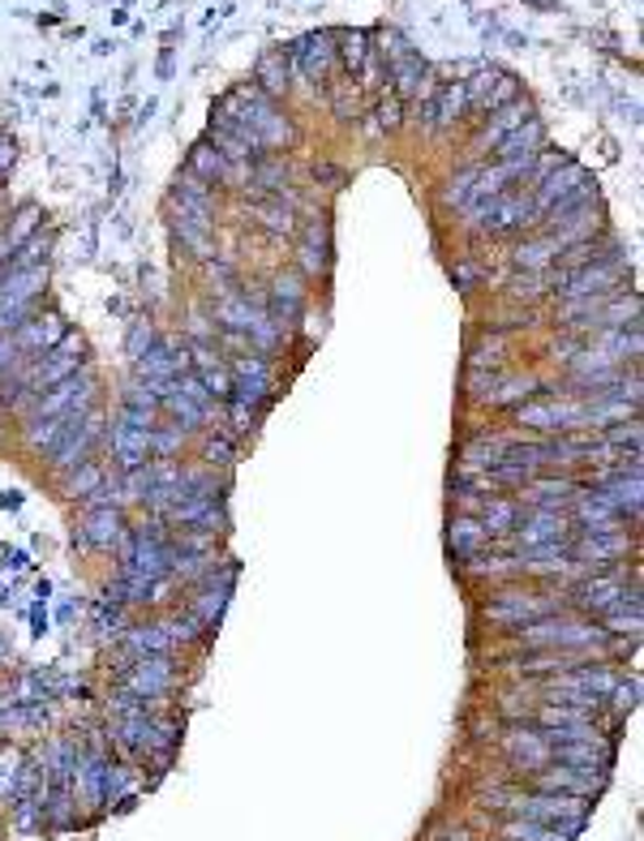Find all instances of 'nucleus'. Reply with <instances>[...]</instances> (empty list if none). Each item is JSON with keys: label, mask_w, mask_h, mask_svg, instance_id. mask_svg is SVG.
Wrapping results in <instances>:
<instances>
[{"label": "nucleus", "mask_w": 644, "mask_h": 841, "mask_svg": "<svg viewBox=\"0 0 644 841\" xmlns=\"http://www.w3.org/2000/svg\"><path fill=\"white\" fill-rule=\"evenodd\" d=\"M550 760L555 765H568V769H597V765H606V752H602V743H597V734L593 739H575V743H550Z\"/></svg>", "instance_id": "obj_18"}, {"label": "nucleus", "mask_w": 644, "mask_h": 841, "mask_svg": "<svg viewBox=\"0 0 644 841\" xmlns=\"http://www.w3.org/2000/svg\"><path fill=\"white\" fill-rule=\"evenodd\" d=\"M606 442H632V447L641 451V425H636V421H628V425H615V429L606 434Z\"/></svg>", "instance_id": "obj_49"}, {"label": "nucleus", "mask_w": 644, "mask_h": 841, "mask_svg": "<svg viewBox=\"0 0 644 841\" xmlns=\"http://www.w3.org/2000/svg\"><path fill=\"white\" fill-rule=\"evenodd\" d=\"M236 374L241 378H254V382H271V365L263 356H241L236 361Z\"/></svg>", "instance_id": "obj_46"}, {"label": "nucleus", "mask_w": 644, "mask_h": 841, "mask_svg": "<svg viewBox=\"0 0 644 841\" xmlns=\"http://www.w3.org/2000/svg\"><path fill=\"white\" fill-rule=\"evenodd\" d=\"M515 417L524 429H575L584 425V409L580 404H520Z\"/></svg>", "instance_id": "obj_9"}, {"label": "nucleus", "mask_w": 644, "mask_h": 841, "mask_svg": "<svg viewBox=\"0 0 644 841\" xmlns=\"http://www.w3.org/2000/svg\"><path fill=\"white\" fill-rule=\"evenodd\" d=\"M623 593H628V588H623V584H619V575L610 571V575H593V580H584V584H580V593H575V601H580L584 610H593V614H606V610H610Z\"/></svg>", "instance_id": "obj_20"}, {"label": "nucleus", "mask_w": 644, "mask_h": 841, "mask_svg": "<svg viewBox=\"0 0 644 841\" xmlns=\"http://www.w3.org/2000/svg\"><path fill=\"white\" fill-rule=\"evenodd\" d=\"M301 301H305V283L301 276H276V288H271V322H288V318H296V309H301Z\"/></svg>", "instance_id": "obj_23"}, {"label": "nucleus", "mask_w": 644, "mask_h": 841, "mask_svg": "<svg viewBox=\"0 0 644 841\" xmlns=\"http://www.w3.org/2000/svg\"><path fill=\"white\" fill-rule=\"evenodd\" d=\"M365 52H369V35H365V31H344L340 44H336V61L344 65L340 73H349V77L357 82V70H361V61H365Z\"/></svg>", "instance_id": "obj_29"}, {"label": "nucleus", "mask_w": 644, "mask_h": 841, "mask_svg": "<svg viewBox=\"0 0 644 841\" xmlns=\"http://www.w3.org/2000/svg\"><path fill=\"white\" fill-rule=\"evenodd\" d=\"M546 610H550V601H533V597L507 588L499 601L486 606V619H490V623H502V627H524L528 619H542Z\"/></svg>", "instance_id": "obj_8"}, {"label": "nucleus", "mask_w": 644, "mask_h": 841, "mask_svg": "<svg viewBox=\"0 0 644 841\" xmlns=\"http://www.w3.org/2000/svg\"><path fill=\"white\" fill-rule=\"evenodd\" d=\"M588 708H572V704H546L542 708V726H584Z\"/></svg>", "instance_id": "obj_39"}, {"label": "nucleus", "mask_w": 644, "mask_h": 841, "mask_svg": "<svg viewBox=\"0 0 644 841\" xmlns=\"http://www.w3.org/2000/svg\"><path fill=\"white\" fill-rule=\"evenodd\" d=\"M288 65L301 73L309 86H327V77L336 73V35L318 31V35H305L288 48Z\"/></svg>", "instance_id": "obj_3"}, {"label": "nucleus", "mask_w": 644, "mask_h": 841, "mask_svg": "<svg viewBox=\"0 0 644 841\" xmlns=\"http://www.w3.org/2000/svg\"><path fill=\"white\" fill-rule=\"evenodd\" d=\"M190 176H198V181H207V185H219V181L241 185V181H245V176L215 150L211 142H198V146H194V155H190Z\"/></svg>", "instance_id": "obj_12"}, {"label": "nucleus", "mask_w": 644, "mask_h": 841, "mask_svg": "<svg viewBox=\"0 0 644 841\" xmlns=\"http://www.w3.org/2000/svg\"><path fill=\"white\" fill-rule=\"evenodd\" d=\"M223 597H228V584H219V588H207V593L194 601V610H198V623H211L215 614L223 610Z\"/></svg>", "instance_id": "obj_45"}, {"label": "nucleus", "mask_w": 644, "mask_h": 841, "mask_svg": "<svg viewBox=\"0 0 644 841\" xmlns=\"http://www.w3.org/2000/svg\"><path fill=\"white\" fill-rule=\"evenodd\" d=\"M39 249H48V236L31 232V236H26V245H22V254H17V258H9V263H4V271H26V267H39Z\"/></svg>", "instance_id": "obj_41"}, {"label": "nucleus", "mask_w": 644, "mask_h": 841, "mask_svg": "<svg viewBox=\"0 0 644 841\" xmlns=\"http://www.w3.org/2000/svg\"><path fill=\"white\" fill-rule=\"evenodd\" d=\"M542 142H546V125L537 121V117H528L520 130H511L507 138L495 146V155L499 159H515V155H537L542 150Z\"/></svg>", "instance_id": "obj_21"}, {"label": "nucleus", "mask_w": 644, "mask_h": 841, "mask_svg": "<svg viewBox=\"0 0 644 841\" xmlns=\"http://www.w3.org/2000/svg\"><path fill=\"white\" fill-rule=\"evenodd\" d=\"M606 627H584V623H563V619H542V623H528V644H572V648H588V644H602Z\"/></svg>", "instance_id": "obj_6"}, {"label": "nucleus", "mask_w": 644, "mask_h": 841, "mask_svg": "<svg viewBox=\"0 0 644 841\" xmlns=\"http://www.w3.org/2000/svg\"><path fill=\"white\" fill-rule=\"evenodd\" d=\"M486 803L520 816V820H542V825H563V829H575L584 820V799L580 794H555V790H542V794L507 790L502 794V790H495V794H486Z\"/></svg>", "instance_id": "obj_2"}, {"label": "nucleus", "mask_w": 644, "mask_h": 841, "mask_svg": "<svg viewBox=\"0 0 644 841\" xmlns=\"http://www.w3.org/2000/svg\"><path fill=\"white\" fill-rule=\"evenodd\" d=\"M327 90H331V103H336V112H340L344 121H349V117L357 121L361 112H365V103H361V86L349 77V73H331V77H327Z\"/></svg>", "instance_id": "obj_28"}, {"label": "nucleus", "mask_w": 644, "mask_h": 841, "mask_svg": "<svg viewBox=\"0 0 644 841\" xmlns=\"http://www.w3.org/2000/svg\"><path fill=\"white\" fill-rule=\"evenodd\" d=\"M584 185V168H575L572 159L563 163V168H555L546 181H537L533 185V198H528V210H533V219H542V210H550L559 198H568L572 190Z\"/></svg>", "instance_id": "obj_7"}, {"label": "nucleus", "mask_w": 644, "mask_h": 841, "mask_svg": "<svg viewBox=\"0 0 644 841\" xmlns=\"http://www.w3.org/2000/svg\"><path fill=\"white\" fill-rule=\"evenodd\" d=\"M469 112V95H464V82H438L434 90V130H451L460 117Z\"/></svg>", "instance_id": "obj_19"}, {"label": "nucleus", "mask_w": 644, "mask_h": 841, "mask_svg": "<svg viewBox=\"0 0 644 841\" xmlns=\"http://www.w3.org/2000/svg\"><path fill=\"white\" fill-rule=\"evenodd\" d=\"M228 460H232V447L223 438H211L207 442V464H228Z\"/></svg>", "instance_id": "obj_50"}, {"label": "nucleus", "mask_w": 644, "mask_h": 841, "mask_svg": "<svg viewBox=\"0 0 644 841\" xmlns=\"http://www.w3.org/2000/svg\"><path fill=\"white\" fill-rule=\"evenodd\" d=\"M568 537V520L559 511H537L524 528H520V546L524 550H537V546H563Z\"/></svg>", "instance_id": "obj_16"}, {"label": "nucleus", "mask_w": 644, "mask_h": 841, "mask_svg": "<svg viewBox=\"0 0 644 841\" xmlns=\"http://www.w3.org/2000/svg\"><path fill=\"white\" fill-rule=\"evenodd\" d=\"M537 382H528V378H502L499 387L490 391V404H515L520 395H528Z\"/></svg>", "instance_id": "obj_43"}, {"label": "nucleus", "mask_w": 644, "mask_h": 841, "mask_svg": "<svg viewBox=\"0 0 644 841\" xmlns=\"http://www.w3.org/2000/svg\"><path fill=\"white\" fill-rule=\"evenodd\" d=\"M163 404H168V409H172L177 417L185 421V425H203V421H207V404H198V400H190V395H181L177 387H172V391L163 395Z\"/></svg>", "instance_id": "obj_37"}, {"label": "nucleus", "mask_w": 644, "mask_h": 841, "mask_svg": "<svg viewBox=\"0 0 644 841\" xmlns=\"http://www.w3.org/2000/svg\"><path fill=\"white\" fill-rule=\"evenodd\" d=\"M211 125L232 130L241 142H250L258 155H267V150H284V146L296 142V130H292V121L280 112V103H276V99H267L254 82L232 86V90L215 103Z\"/></svg>", "instance_id": "obj_1"}, {"label": "nucleus", "mask_w": 644, "mask_h": 841, "mask_svg": "<svg viewBox=\"0 0 644 841\" xmlns=\"http://www.w3.org/2000/svg\"><path fill=\"white\" fill-rule=\"evenodd\" d=\"M528 117H533V108H528V99H511V103H502V108H495V112H490V125H486V130L477 134V146H482V150H490V146H499V142L507 138L511 130H520V125H524Z\"/></svg>", "instance_id": "obj_14"}, {"label": "nucleus", "mask_w": 644, "mask_h": 841, "mask_svg": "<svg viewBox=\"0 0 644 841\" xmlns=\"http://www.w3.org/2000/svg\"><path fill=\"white\" fill-rule=\"evenodd\" d=\"M537 292H546V283H542L537 271H524V276L511 280V296H537Z\"/></svg>", "instance_id": "obj_47"}, {"label": "nucleus", "mask_w": 644, "mask_h": 841, "mask_svg": "<svg viewBox=\"0 0 644 841\" xmlns=\"http://www.w3.org/2000/svg\"><path fill=\"white\" fill-rule=\"evenodd\" d=\"M378 125L391 134V130H400V121H404V99H396L391 90H378Z\"/></svg>", "instance_id": "obj_38"}, {"label": "nucleus", "mask_w": 644, "mask_h": 841, "mask_svg": "<svg viewBox=\"0 0 644 841\" xmlns=\"http://www.w3.org/2000/svg\"><path fill=\"white\" fill-rule=\"evenodd\" d=\"M95 438H99V413H82V417L57 438V447H52V468H57V473H70L77 464H86Z\"/></svg>", "instance_id": "obj_4"}, {"label": "nucleus", "mask_w": 644, "mask_h": 841, "mask_svg": "<svg viewBox=\"0 0 644 841\" xmlns=\"http://www.w3.org/2000/svg\"><path fill=\"white\" fill-rule=\"evenodd\" d=\"M146 344H150V327L138 322V327H134V336H130V349H134V356H143Z\"/></svg>", "instance_id": "obj_51"}, {"label": "nucleus", "mask_w": 644, "mask_h": 841, "mask_svg": "<svg viewBox=\"0 0 644 841\" xmlns=\"http://www.w3.org/2000/svg\"><path fill=\"white\" fill-rule=\"evenodd\" d=\"M99 486H104V468H99V464H90V460H86V464H77V473L70 477L73 498H86V493L99 490Z\"/></svg>", "instance_id": "obj_40"}, {"label": "nucleus", "mask_w": 644, "mask_h": 841, "mask_svg": "<svg viewBox=\"0 0 644 841\" xmlns=\"http://www.w3.org/2000/svg\"><path fill=\"white\" fill-rule=\"evenodd\" d=\"M258 219H263L267 228H276V232H292V228H296V219H292V207L284 203V194L267 198V203L258 207Z\"/></svg>", "instance_id": "obj_36"}, {"label": "nucleus", "mask_w": 644, "mask_h": 841, "mask_svg": "<svg viewBox=\"0 0 644 841\" xmlns=\"http://www.w3.org/2000/svg\"><path fill=\"white\" fill-rule=\"evenodd\" d=\"M254 86L267 95V99H284L288 86H292V65H288V52L284 48H276V52H267L263 61H258V70H254Z\"/></svg>", "instance_id": "obj_15"}, {"label": "nucleus", "mask_w": 644, "mask_h": 841, "mask_svg": "<svg viewBox=\"0 0 644 841\" xmlns=\"http://www.w3.org/2000/svg\"><path fill=\"white\" fill-rule=\"evenodd\" d=\"M580 520L588 533H619V511L602 490H593L588 498H580Z\"/></svg>", "instance_id": "obj_24"}, {"label": "nucleus", "mask_w": 644, "mask_h": 841, "mask_svg": "<svg viewBox=\"0 0 644 841\" xmlns=\"http://www.w3.org/2000/svg\"><path fill=\"white\" fill-rule=\"evenodd\" d=\"M482 528L490 533V537H499V533H511V524L520 520V507L511 502V498H486L482 502Z\"/></svg>", "instance_id": "obj_31"}, {"label": "nucleus", "mask_w": 644, "mask_h": 841, "mask_svg": "<svg viewBox=\"0 0 644 841\" xmlns=\"http://www.w3.org/2000/svg\"><path fill=\"white\" fill-rule=\"evenodd\" d=\"M9 159H13V146H9V138H0V168H9Z\"/></svg>", "instance_id": "obj_52"}, {"label": "nucleus", "mask_w": 644, "mask_h": 841, "mask_svg": "<svg viewBox=\"0 0 644 841\" xmlns=\"http://www.w3.org/2000/svg\"><path fill=\"white\" fill-rule=\"evenodd\" d=\"M130 648L134 653H150V657H163L172 648V631L168 627H134L130 631Z\"/></svg>", "instance_id": "obj_34"}, {"label": "nucleus", "mask_w": 644, "mask_h": 841, "mask_svg": "<svg viewBox=\"0 0 644 841\" xmlns=\"http://www.w3.org/2000/svg\"><path fill=\"white\" fill-rule=\"evenodd\" d=\"M623 550H628V537H623V533H588V537L580 541L575 559L602 566V562H615L619 554H623Z\"/></svg>", "instance_id": "obj_25"}, {"label": "nucleus", "mask_w": 644, "mask_h": 841, "mask_svg": "<svg viewBox=\"0 0 644 841\" xmlns=\"http://www.w3.org/2000/svg\"><path fill=\"white\" fill-rule=\"evenodd\" d=\"M301 263H305L309 276H318V271L327 267V236H323L318 223H309V236H305V245H301Z\"/></svg>", "instance_id": "obj_35"}, {"label": "nucleus", "mask_w": 644, "mask_h": 841, "mask_svg": "<svg viewBox=\"0 0 644 841\" xmlns=\"http://www.w3.org/2000/svg\"><path fill=\"white\" fill-rule=\"evenodd\" d=\"M65 340V327L57 322V314H48V318H31L22 331H17V349H26V352H44V349H52V344H61Z\"/></svg>", "instance_id": "obj_22"}, {"label": "nucleus", "mask_w": 644, "mask_h": 841, "mask_svg": "<svg viewBox=\"0 0 644 841\" xmlns=\"http://www.w3.org/2000/svg\"><path fill=\"white\" fill-rule=\"evenodd\" d=\"M507 756H511L520 769H546V765H550V743H546V734L515 726V730L507 734Z\"/></svg>", "instance_id": "obj_11"}, {"label": "nucleus", "mask_w": 644, "mask_h": 841, "mask_svg": "<svg viewBox=\"0 0 644 841\" xmlns=\"http://www.w3.org/2000/svg\"><path fill=\"white\" fill-rule=\"evenodd\" d=\"M559 254H563V249H559V241H555V236H546V241H528V245H520V249H515V267H520V271H542V267H550Z\"/></svg>", "instance_id": "obj_30"}, {"label": "nucleus", "mask_w": 644, "mask_h": 841, "mask_svg": "<svg viewBox=\"0 0 644 841\" xmlns=\"http://www.w3.org/2000/svg\"><path fill=\"white\" fill-rule=\"evenodd\" d=\"M486 541H490V533L482 528V520H469V515H464V520L451 524V546H455V554H477Z\"/></svg>", "instance_id": "obj_32"}, {"label": "nucleus", "mask_w": 644, "mask_h": 841, "mask_svg": "<svg viewBox=\"0 0 644 841\" xmlns=\"http://www.w3.org/2000/svg\"><path fill=\"white\" fill-rule=\"evenodd\" d=\"M537 785L542 790H555V794H593L602 785V777H593L588 769H537Z\"/></svg>", "instance_id": "obj_17"}, {"label": "nucleus", "mask_w": 644, "mask_h": 841, "mask_svg": "<svg viewBox=\"0 0 644 841\" xmlns=\"http://www.w3.org/2000/svg\"><path fill=\"white\" fill-rule=\"evenodd\" d=\"M473 181H477V168L460 172V176L442 190V203H447V207H464V203H469V194H473Z\"/></svg>", "instance_id": "obj_42"}, {"label": "nucleus", "mask_w": 644, "mask_h": 841, "mask_svg": "<svg viewBox=\"0 0 644 841\" xmlns=\"http://www.w3.org/2000/svg\"><path fill=\"white\" fill-rule=\"evenodd\" d=\"M77 361H82V344L77 340H61V349L44 352V361L31 369V378H26V391H35V395H44L48 387H57V382H65L73 378V369H77Z\"/></svg>", "instance_id": "obj_5"}, {"label": "nucleus", "mask_w": 644, "mask_h": 841, "mask_svg": "<svg viewBox=\"0 0 644 841\" xmlns=\"http://www.w3.org/2000/svg\"><path fill=\"white\" fill-rule=\"evenodd\" d=\"M511 99H520V82L511 77V73H499V82H495V90H490V99H486V117L502 108V103H511Z\"/></svg>", "instance_id": "obj_44"}, {"label": "nucleus", "mask_w": 644, "mask_h": 841, "mask_svg": "<svg viewBox=\"0 0 644 841\" xmlns=\"http://www.w3.org/2000/svg\"><path fill=\"white\" fill-rule=\"evenodd\" d=\"M177 442H181V429H159V434H150V455H172Z\"/></svg>", "instance_id": "obj_48"}, {"label": "nucleus", "mask_w": 644, "mask_h": 841, "mask_svg": "<svg viewBox=\"0 0 644 841\" xmlns=\"http://www.w3.org/2000/svg\"><path fill=\"white\" fill-rule=\"evenodd\" d=\"M82 537L90 546H112L121 541V511L117 507H90V520L82 524Z\"/></svg>", "instance_id": "obj_27"}, {"label": "nucleus", "mask_w": 644, "mask_h": 841, "mask_svg": "<svg viewBox=\"0 0 644 841\" xmlns=\"http://www.w3.org/2000/svg\"><path fill=\"white\" fill-rule=\"evenodd\" d=\"M112 455H117L121 468H138V464H146V455H150V429L121 417L117 421V429H112Z\"/></svg>", "instance_id": "obj_10"}, {"label": "nucleus", "mask_w": 644, "mask_h": 841, "mask_svg": "<svg viewBox=\"0 0 644 841\" xmlns=\"http://www.w3.org/2000/svg\"><path fill=\"white\" fill-rule=\"evenodd\" d=\"M13 349H17V344H13V340H0V365H4V352H9V356H13Z\"/></svg>", "instance_id": "obj_53"}, {"label": "nucleus", "mask_w": 644, "mask_h": 841, "mask_svg": "<svg viewBox=\"0 0 644 841\" xmlns=\"http://www.w3.org/2000/svg\"><path fill=\"white\" fill-rule=\"evenodd\" d=\"M572 498H575L572 482H537V486L528 490V502H537L542 511H559V507L572 502Z\"/></svg>", "instance_id": "obj_33"}, {"label": "nucleus", "mask_w": 644, "mask_h": 841, "mask_svg": "<svg viewBox=\"0 0 644 841\" xmlns=\"http://www.w3.org/2000/svg\"><path fill=\"white\" fill-rule=\"evenodd\" d=\"M125 687H130V696H143V700L163 696V692L172 687V666H168L163 657H146V661H138V666L130 670Z\"/></svg>", "instance_id": "obj_13"}, {"label": "nucleus", "mask_w": 644, "mask_h": 841, "mask_svg": "<svg viewBox=\"0 0 644 841\" xmlns=\"http://www.w3.org/2000/svg\"><path fill=\"white\" fill-rule=\"evenodd\" d=\"M502 841H572V829H563V825H542V820H520V816H511L507 825H502Z\"/></svg>", "instance_id": "obj_26"}]
</instances>
